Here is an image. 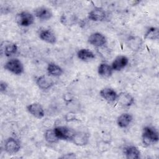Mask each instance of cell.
Returning <instances> with one entry per match:
<instances>
[{
    "label": "cell",
    "instance_id": "4",
    "mask_svg": "<svg viewBox=\"0 0 159 159\" xmlns=\"http://www.w3.org/2000/svg\"><path fill=\"white\" fill-rule=\"evenodd\" d=\"M16 22L17 24L22 27H28L34 22V16L27 11H22L17 14Z\"/></svg>",
    "mask_w": 159,
    "mask_h": 159
},
{
    "label": "cell",
    "instance_id": "2",
    "mask_svg": "<svg viewBox=\"0 0 159 159\" xmlns=\"http://www.w3.org/2000/svg\"><path fill=\"white\" fill-rule=\"evenodd\" d=\"M55 134L59 140L71 141L76 132L66 126H58L53 129Z\"/></svg>",
    "mask_w": 159,
    "mask_h": 159
},
{
    "label": "cell",
    "instance_id": "1",
    "mask_svg": "<svg viewBox=\"0 0 159 159\" xmlns=\"http://www.w3.org/2000/svg\"><path fill=\"white\" fill-rule=\"evenodd\" d=\"M142 137L143 143L147 146L157 143L159 139L157 130L150 126H146L143 129Z\"/></svg>",
    "mask_w": 159,
    "mask_h": 159
},
{
    "label": "cell",
    "instance_id": "7",
    "mask_svg": "<svg viewBox=\"0 0 159 159\" xmlns=\"http://www.w3.org/2000/svg\"><path fill=\"white\" fill-rule=\"evenodd\" d=\"M27 111L34 117L42 119L45 116V112L42 105L38 102H34L27 106Z\"/></svg>",
    "mask_w": 159,
    "mask_h": 159
},
{
    "label": "cell",
    "instance_id": "11",
    "mask_svg": "<svg viewBox=\"0 0 159 159\" xmlns=\"http://www.w3.org/2000/svg\"><path fill=\"white\" fill-rule=\"evenodd\" d=\"M34 14L38 19L43 20H47L52 17V12L51 9L44 6L36 8L34 10Z\"/></svg>",
    "mask_w": 159,
    "mask_h": 159
},
{
    "label": "cell",
    "instance_id": "12",
    "mask_svg": "<svg viewBox=\"0 0 159 159\" xmlns=\"http://www.w3.org/2000/svg\"><path fill=\"white\" fill-rule=\"evenodd\" d=\"M129 63V59L124 55H119L115 58L112 63V69L114 71H120L124 68Z\"/></svg>",
    "mask_w": 159,
    "mask_h": 159
},
{
    "label": "cell",
    "instance_id": "14",
    "mask_svg": "<svg viewBox=\"0 0 159 159\" xmlns=\"http://www.w3.org/2000/svg\"><path fill=\"white\" fill-rule=\"evenodd\" d=\"M40 39L50 44H54L57 42V38L54 33L50 29H43L40 31L39 34Z\"/></svg>",
    "mask_w": 159,
    "mask_h": 159
},
{
    "label": "cell",
    "instance_id": "5",
    "mask_svg": "<svg viewBox=\"0 0 159 159\" xmlns=\"http://www.w3.org/2000/svg\"><path fill=\"white\" fill-rule=\"evenodd\" d=\"M20 142L14 137H9L4 142V149L10 155L17 153L20 150Z\"/></svg>",
    "mask_w": 159,
    "mask_h": 159
},
{
    "label": "cell",
    "instance_id": "16",
    "mask_svg": "<svg viewBox=\"0 0 159 159\" xmlns=\"http://www.w3.org/2000/svg\"><path fill=\"white\" fill-rule=\"evenodd\" d=\"M101 96L107 102H112L116 101L117 93L112 88H104L100 91Z\"/></svg>",
    "mask_w": 159,
    "mask_h": 159
},
{
    "label": "cell",
    "instance_id": "25",
    "mask_svg": "<svg viewBox=\"0 0 159 159\" xmlns=\"http://www.w3.org/2000/svg\"><path fill=\"white\" fill-rule=\"evenodd\" d=\"M7 87H8V84L5 81H1V83H0V91H1V93L5 92V91H6Z\"/></svg>",
    "mask_w": 159,
    "mask_h": 159
},
{
    "label": "cell",
    "instance_id": "10",
    "mask_svg": "<svg viewBox=\"0 0 159 159\" xmlns=\"http://www.w3.org/2000/svg\"><path fill=\"white\" fill-rule=\"evenodd\" d=\"M36 84L40 89L46 90L51 88L53 86L54 82L48 76L41 75L36 79Z\"/></svg>",
    "mask_w": 159,
    "mask_h": 159
},
{
    "label": "cell",
    "instance_id": "18",
    "mask_svg": "<svg viewBox=\"0 0 159 159\" xmlns=\"http://www.w3.org/2000/svg\"><path fill=\"white\" fill-rule=\"evenodd\" d=\"M124 153L128 159H138L140 156V152L139 148L134 145H130L125 148Z\"/></svg>",
    "mask_w": 159,
    "mask_h": 159
},
{
    "label": "cell",
    "instance_id": "6",
    "mask_svg": "<svg viewBox=\"0 0 159 159\" xmlns=\"http://www.w3.org/2000/svg\"><path fill=\"white\" fill-rule=\"evenodd\" d=\"M88 42L96 47H101L104 46L107 42L106 37L101 33L94 32L91 34L88 37Z\"/></svg>",
    "mask_w": 159,
    "mask_h": 159
},
{
    "label": "cell",
    "instance_id": "24",
    "mask_svg": "<svg viewBox=\"0 0 159 159\" xmlns=\"http://www.w3.org/2000/svg\"><path fill=\"white\" fill-rule=\"evenodd\" d=\"M128 44L133 50H137L142 44V40L139 37H132L128 40Z\"/></svg>",
    "mask_w": 159,
    "mask_h": 159
},
{
    "label": "cell",
    "instance_id": "17",
    "mask_svg": "<svg viewBox=\"0 0 159 159\" xmlns=\"http://www.w3.org/2000/svg\"><path fill=\"white\" fill-rule=\"evenodd\" d=\"M133 120L132 116L129 113H123L120 114L117 119V124L120 128L127 127Z\"/></svg>",
    "mask_w": 159,
    "mask_h": 159
},
{
    "label": "cell",
    "instance_id": "8",
    "mask_svg": "<svg viewBox=\"0 0 159 159\" xmlns=\"http://www.w3.org/2000/svg\"><path fill=\"white\" fill-rule=\"evenodd\" d=\"M17 45L12 42L4 41L2 42L1 45V53L7 57L16 54L17 52Z\"/></svg>",
    "mask_w": 159,
    "mask_h": 159
},
{
    "label": "cell",
    "instance_id": "3",
    "mask_svg": "<svg viewBox=\"0 0 159 159\" xmlns=\"http://www.w3.org/2000/svg\"><path fill=\"white\" fill-rule=\"evenodd\" d=\"M4 68L16 75H20L24 72V65L20 60L17 58H11L9 60L4 64Z\"/></svg>",
    "mask_w": 159,
    "mask_h": 159
},
{
    "label": "cell",
    "instance_id": "23",
    "mask_svg": "<svg viewBox=\"0 0 159 159\" xmlns=\"http://www.w3.org/2000/svg\"><path fill=\"white\" fill-rule=\"evenodd\" d=\"M45 140L50 143H55L58 142L59 139L56 136L53 129H48L44 134Z\"/></svg>",
    "mask_w": 159,
    "mask_h": 159
},
{
    "label": "cell",
    "instance_id": "26",
    "mask_svg": "<svg viewBox=\"0 0 159 159\" xmlns=\"http://www.w3.org/2000/svg\"><path fill=\"white\" fill-rule=\"evenodd\" d=\"M75 119V115L74 114L69 113L66 116V120L67 121H72V120H74Z\"/></svg>",
    "mask_w": 159,
    "mask_h": 159
},
{
    "label": "cell",
    "instance_id": "13",
    "mask_svg": "<svg viewBox=\"0 0 159 159\" xmlns=\"http://www.w3.org/2000/svg\"><path fill=\"white\" fill-rule=\"evenodd\" d=\"M89 138V134L86 132H76L71 142H73L76 145L84 146L88 143Z\"/></svg>",
    "mask_w": 159,
    "mask_h": 159
},
{
    "label": "cell",
    "instance_id": "22",
    "mask_svg": "<svg viewBox=\"0 0 159 159\" xmlns=\"http://www.w3.org/2000/svg\"><path fill=\"white\" fill-rule=\"evenodd\" d=\"M159 30L157 27H150L145 34V39L149 40H157L158 39Z\"/></svg>",
    "mask_w": 159,
    "mask_h": 159
},
{
    "label": "cell",
    "instance_id": "21",
    "mask_svg": "<svg viewBox=\"0 0 159 159\" xmlns=\"http://www.w3.org/2000/svg\"><path fill=\"white\" fill-rule=\"evenodd\" d=\"M77 57L83 61H88L95 58L94 53L88 48H82L77 52Z\"/></svg>",
    "mask_w": 159,
    "mask_h": 159
},
{
    "label": "cell",
    "instance_id": "15",
    "mask_svg": "<svg viewBox=\"0 0 159 159\" xmlns=\"http://www.w3.org/2000/svg\"><path fill=\"white\" fill-rule=\"evenodd\" d=\"M106 16V12L102 8L97 7L89 12L88 18L93 21L99 22L104 20Z\"/></svg>",
    "mask_w": 159,
    "mask_h": 159
},
{
    "label": "cell",
    "instance_id": "9",
    "mask_svg": "<svg viewBox=\"0 0 159 159\" xmlns=\"http://www.w3.org/2000/svg\"><path fill=\"white\" fill-rule=\"evenodd\" d=\"M116 101L120 106L123 107H129L134 103V98L129 93L121 92L117 94Z\"/></svg>",
    "mask_w": 159,
    "mask_h": 159
},
{
    "label": "cell",
    "instance_id": "27",
    "mask_svg": "<svg viewBox=\"0 0 159 159\" xmlns=\"http://www.w3.org/2000/svg\"><path fill=\"white\" fill-rule=\"evenodd\" d=\"M76 156L74 153H66L63 156H62L61 158H75Z\"/></svg>",
    "mask_w": 159,
    "mask_h": 159
},
{
    "label": "cell",
    "instance_id": "20",
    "mask_svg": "<svg viewBox=\"0 0 159 159\" xmlns=\"http://www.w3.org/2000/svg\"><path fill=\"white\" fill-rule=\"evenodd\" d=\"M47 70L48 74L52 76H59L61 75L63 72V69L59 65L53 62L48 64Z\"/></svg>",
    "mask_w": 159,
    "mask_h": 159
},
{
    "label": "cell",
    "instance_id": "19",
    "mask_svg": "<svg viewBox=\"0 0 159 159\" xmlns=\"http://www.w3.org/2000/svg\"><path fill=\"white\" fill-rule=\"evenodd\" d=\"M98 72L99 76L102 78H107L111 76L112 74V69L111 66L106 63H101L98 68Z\"/></svg>",
    "mask_w": 159,
    "mask_h": 159
}]
</instances>
